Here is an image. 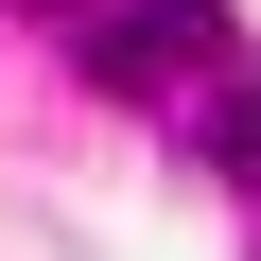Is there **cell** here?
<instances>
[{
    "label": "cell",
    "mask_w": 261,
    "mask_h": 261,
    "mask_svg": "<svg viewBox=\"0 0 261 261\" xmlns=\"http://www.w3.org/2000/svg\"><path fill=\"white\" fill-rule=\"evenodd\" d=\"M244 70V18L226 0H122V18L87 35V87H122V105H209Z\"/></svg>",
    "instance_id": "6da1fadb"
},
{
    "label": "cell",
    "mask_w": 261,
    "mask_h": 261,
    "mask_svg": "<svg viewBox=\"0 0 261 261\" xmlns=\"http://www.w3.org/2000/svg\"><path fill=\"white\" fill-rule=\"evenodd\" d=\"M192 140H209V157H226V174H261V87H244V70H226V87H209V105H192Z\"/></svg>",
    "instance_id": "7a4b0ae2"
}]
</instances>
